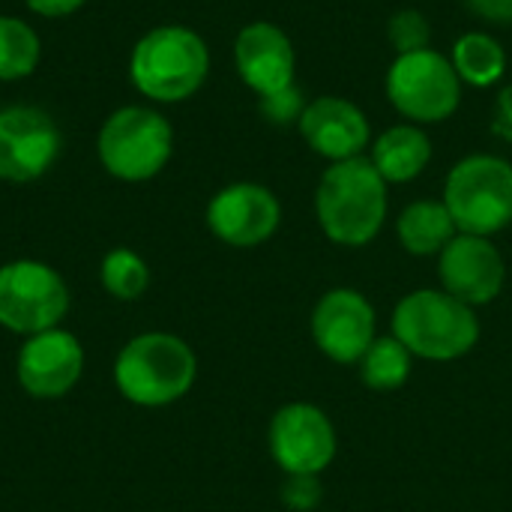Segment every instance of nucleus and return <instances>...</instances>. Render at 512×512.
Listing matches in <instances>:
<instances>
[{"instance_id":"obj_8","label":"nucleus","mask_w":512,"mask_h":512,"mask_svg":"<svg viewBox=\"0 0 512 512\" xmlns=\"http://www.w3.org/2000/svg\"><path fill=\"white\" fill-rule=\"evenodd\" d=\"M69 312V288L42 261H9L0 267V324L21 336L54 330Z\"/></svg>"},{"instance_id":"obj_12","label":"nucleus","mask_w":512,"mask_h":512,"mask_svg":"<svg viewBox=\"0 0 512 512\" xmlns=\"http://www.w3.org/2000/svg\"><path fill=\"white\" fill-rule=\"evenodd\" d=\"M282 222L279 198L261 183H231L219 189L207 204V228L234 249H252L267 243Z\"/></svg>"},{"instance_id":"obj_1","label":"nucleus","mask_w":512,"mask_h":512,"mask_svg":"<svg viewBox=\"0 0 512 512\" xmlns=\"http://www.w3.org/2000/svg\"><path fill=\"white\" fill-rule=\"evenodd\" d=\"M390 192L369 156L330 162L315 189V216L336 246H369L387 222Z\"/></svg>"},{"instance_id":"obj_3","label":"nucleus","mask_w":512,"mask_h":512,"mask_svg":"<svg viewBox=\"0 0 512 512\" xmlns=\"http://www.w3.org/2000/svg\"><path fill=\"white\" fill-rule=\"evenodd\" d=\"M393 336L420 360L450 363L474 351L480 342V318L474 306L444 288H420L396 303Z\"/></svg>"},{"instance_id":"obj_17","label":"nucleus","mask_w":512,"mask_h":512,"mask_svg":"<svg viewBox=\"0 0 512 512\" xmlns=\"http://www.w3.org/2000/svg\"><path fill=\"white\" fill-rule=\"evenodd\" d=\"M369 162L390 183L417 180L432 162V141L417 123H396L372 141Z\"/></svg>"},{"instance_id":"obj_14","label":"nucleus","mask_w":512,"mask_h":512,"mask_svg":"<svg viewBox=\"0 0 512 512\" xmlns=\"http://www.w3.org/2000/svg\"><path fill=\"white\" fill-rule=\"evenodd\" d=\"M84 369V348L81 342L54 327L36 336H27V342L18 351V381L33 399H60L66 396Z\"/></svg>"},{"instance_id":"obj_26","label":"nucleus","mask_w":512,"mask_h":512,"mask_svg":"<svg viewBox=\"0 0 512 512\" xmlns=\"http://www.w3.org/2000/svg\"><path fill=\"white\" fill-rule=\"evenodd\" d=\"M492 135L512 144V84H507L498 99H495V111H492Z\"/></svg>"},{"instance_id":"obj_10","label":"nucleus","mask_w":512,"mask_h":512,"mask_svg":"<svg viewBox=\"0 0 512 512\" xmlns=\"http://www.w3.org/2000/svg\"><path fill=\"white\" fill-rule=\"evenodd\" d=\"M60 129L36 105L0 108V180L33 183L60 156Z\"/></svg>"},{"instance_id":"obj_25","label":"nucleus","mask_w":512,"mask_h":512,"mask_svg":"<svg viewBox=\"0 0 512 512\" xmlns=\"http://www.w3.org/2000/svg\"><path fill=\"white\" fill-rule=\"evenodd\" d=\"M324 501L318 474H288L282 483V504L291 512H312Z\"/></svg>"},{"instance_id":"obj_6","label":"nucleus","mask_w":512,"mask_h":512,"mask_svg":"<svg viewBox=\"0 0 512 512\" xmlns=\"http://www.w3.org/2000/svg\"><path fill=\"white\" fill-rule=\"evenodd\" d=\"M96 150L111 177L144 183L168 165L174 153V129L156 108L126 105L108 114L99 129Z\"/></svg>"},{"instance_id":"obj_2","label":"nucleus","mask_w":512,"mask_h":512,"mask_svg":"<svg viewBox=\"0 0 512 512\" xmlns=\"http://www.w3.org/2000/svg\"><path fill=\"white\" fill-rule=\"evenodd\" d=\"M207 75L210 48L183 24L147 30L129 54V78L135 90L153 102H183L204 87Z\"/></svg>"},{"instance_id":"obj_15","label":"nucleus","mask_w":512,"mask_h":512,"mask_svg":"<svg viewBox=\"0 0 512 512\" xmlns=\"http://www.w3.org/2000/svg\"><path fill=\"white\" fill-rule=\"evenodd\" d=\"M234 66L252 93L267 96L294 84L297 51L282 27L273 21H252L234 39Z\"/></svg>"},{"instance_id":"obj_23","label":"nucleus","mask_w":512,"mask_h":512,"mask_svg":"<svg viewBox=\"0 0 512 512\" xmlns=\"http://www.w3.org/2000/svg\"><path fill=\"white\" fill-rule=\"evenodd\" d=\"M387 39L396 48V54H411L432 48V24L420 9H399L387 21Z\"/></svg>"},{"instance_id":"obj_27","label":"nucleus","mask_w":512,"mask_h":512,"mask_svg":"<svg viewBox=\"0 0 512 512\" xmlns=\"http://www.w3.org/2000/svg\"><path fill=\"white\" fill-rule=\"evenodd\" d=\"M468 9L486 21L495 24H512V0H465Z\"/></svg>"},{"instance_id":"obj_16","label":"nucleus","mask_w":512,"mask_h":512,"mask_svg":"<svg viewBox=\"0 0 512 512\" xmlns=\"http://www.w3.org/2000/svg\"><path fill=\"white\" fill-rule=\"evenodd\" d=\"M303 141L312 153L345 162L363 156V150L372 144V126L360 105L342 96H318L306 105L300 123H297Z\"/></svg>"},{"instance_id":"obj_18","label":"nucleus","mask_w":512,"mask_h":512,"mask_svg":"<svg viewBox=\"0 0 512 512\" xmlns=\"http://www.w3.org/2000/svg\"><path fill=\"white\" fill-rule=\"evenodd\" d=\"M456 234H459V228H456L447 204L435 201V198L411 201L396 219V237H399L402 249L417 258L441 255Z\"/></svg>"},{"instance_id":"obj_19","label":"nucleus","mask_w":512,"mask_h":512,"mask_svg":"<svg viewBox=\"0 0 512 512\" xmlns=\"http://www.w3.org/2000/svg\"><path fill=\"white\" fill-rule=\"evenodd\" d=\"M450 63H453L456 75L462 78V84L492 87L507 72V51L495 36H489L483 30H471L456 39Z\"/></svg>"},{"instance_id":"obj_22","label":"nucleus","mask_w":512,"mask_h":512,"mask_svg":"<svg viewBox=\"0 0 512 512\" xmlns=\"http://www.w3.org/2000/svg\"><path fill=\"white\" fill-rule=\"evenodd\" d=\"M99 276H102L105 291L117 300H138L150 285L147 261L132 249H111L102 258Z\"/></svg>"},{"instance_id":"obj_21","label":"nucleus","mask_w":512,"mask_h":512,"mask_svg":"<svg viewBox=\"0 0 512 512\" xmlns=\"http://www.w3.org/2000/svg\"><path fill=\"white\" fill-rule=\"evenodd\" d=\"M42 57L39 33L18 15H0V81L27 78Z\"/></svg>"},{"instance_id":"obj_11","label":"nucleus","mask_w":512,"mask_h":512,"mask_svg":"<svg viewBox=\"0 0 512 512\" xmlns=\"http://www.w3.org/2000/svg\"><path fill=\"white\" fill-rule=\"evenodd\" d=\"M375 327V306L354 288H333L312 309V339L318 351L342 366L360 363V357L378 339Z\"/></svg>"},{"instance_id":"obj_7","label":"nucleus","mask_w":512,"mask_h":512,"mask_svg":"<svg viewBox=\"0 0 512 512\" xmlns=\"http://www.w3.org/2000/svg\"><path fill=\"white\" fill-rule=\"evenodd\" d=\"M387 99L390 105L417 126L444 123L462 105V78L456 75L450 57L435 48L396 54L387 69Z\"/></svg>"},{"instance_id":"obj_28","label":"nucleus","mask_w":512,"mask_h":512,"mask_svg":"<svg viewBox=\"0 0 512 512\" xmlns=\"http://www.w3.org/2000/svg\"><path fill=\"white\" fill-rule=\"evenodd\" d=\"M30 12L42 15V18H63L78 12L87 0H24Z\"/></svg>"},{"instance_id":"obj_13","label":"nucleus","mask_w":512,"mask_h":512,"mask_svg":"<svg viewBox=\"0 0 512 512\" xmlns=\"http://www.w3.org/2000/svg\"><path fill=\"white\" fill-rule=\"evenodd\" d=\"M438 279L447 294L477 309L504 291L507 261L489 237L456 234L438 255Z\"/></svg>"},{"instance_id":"obj_24","label":"nucleus","mask_w":512,"mask_h":512,"mask_svg":"<svg viewBox=\"0 0 512 512\" xmlns=\"http://www.w3.org/2000/svg\"><path fill=\"white\" fill-rule=\"evenodd\" d=\"M306 96L300 90V84H288L276 93H267V96H258V111L267 123L273 126H294L300 123L303 111H306Z\"/></svg>"},{"instance_id":"obj_5","label":"nucleus","mask_w":512,"mask_h":512,"mask_svg":"<svg viewBox=\"0 0 512 512\" xmlns=\"http://www.w3.org/2000/svg\"><path fill=\"white\" fill-rule=\"evenodd\" d=\"M459 234L492 237L512 222V165L495 153L459 159L444 183L441 198Z\"/></svg>"},{"instance_id":"obj_4","label":"nucleus","mask_w":512,"mask_h":512,"mask_svg":"<svg viewBox=\"0 0 512 512\" xmlns=\"http://www.w3.org/2000/svg\"><path fill=\"white\" fill-rule=\"evenodd\" d=\"M198 375L195 351L171 333H141L114 363L117 390L141 405V408H162L183 399Z\"/></svg>"},{"instance_id":"obj_9","label":"nucleus","mask_w":512,"mask_h":512,"mask_svg":"<svg viewBox=\"0 0 512 512\" xmlns=\"http://www.w3.org/2000/svg\"><path fill=\"white\" fill-rule=\"evenodd\" d=\"M336 429L312 402L282 405L270 420V453L285 474H324L336 459Z\"/></svg>"},{"instance_id":"obj_20","label":"nucleus","mask_w":512,"mask_h":512,"mask_svg":"<svg viewBox=\"0 0 512 512\" xmlns=\"http://www.w3.org/2000/svg\"><path fill=\"white\" fill-rule=\"evenodd\" d=\"M360 381L375 393H393L408 384L414 369V354L396 339L381 336L369 345V351L360 357Z\"/></svg>"}]
</instances>
